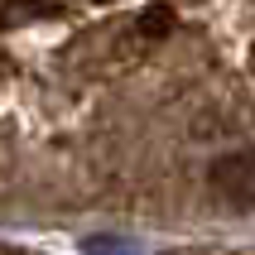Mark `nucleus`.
<instances>
[{"instance_id":"1","label":"nucleus","mask_w":255,"mask_h":255,"mask_svg":"<svg viewBox=\"0 0 255 255\" xmlns=\"http://www.w3.org/2000/svg\"><path fill=\"white\" fill-rule=\"evenodd\" d=\"M212 193L231 207H251L255 202V154L251 149H236V154H222L212 164Z\"/></svg>"},{"instance_id":"2","label":"nucleus","mask_w":255,"mask_h":255,"mask_svg":"<svg viewBox=\"0 0 255 255\" xmlns=\"http://www.w3.org/2000/svg\"><path fill=\"white\" fill-rule=\"evenodd\" d=\"M48 14H58V5H48V0H10L0 10V29L24 24V19H48Z\"/></svg>"},{"instance_id":"3","label":"nucleus","mask_w":255,"mask_h":255,"mask_svg":"<svg viewBox=\"0 0 255 255\" xmlns=\"http://www.w3.org/2000/svg\"><path fill=\"white\" fill-rule=\"evenodd\" d=\"M169 29H173V10L169 5H154V10L140 14V34L144 39H159V34H169Z\"/></svg>"}]
</instances>
